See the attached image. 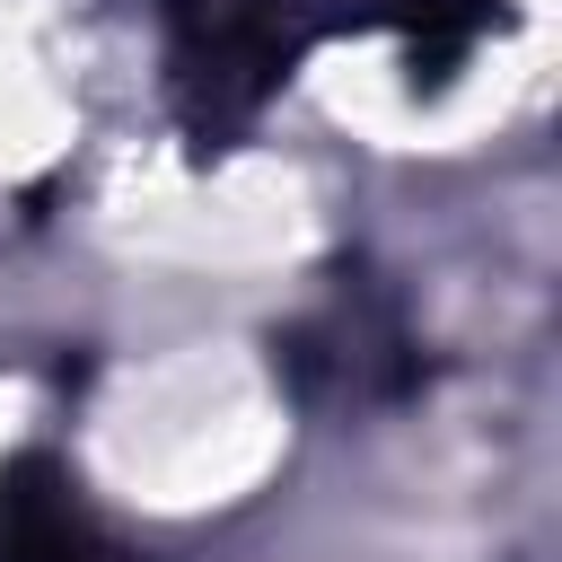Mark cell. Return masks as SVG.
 Here are the masks:
<instances>
[{"mask_svg": "<svg viewBox=\"0 0 562 562\" xmlns=\"http://www.w3.org/2000/svg\"><path fill=\"white\" fill-rule=\"evenodd\" d=\"M0 562H105V544L88 536V518L70 509V492L35 457L0 492Z\"/></svg>", "mask_w": 562, "mask_h": 562, "instance_id": "cell-1", "label": "cell"}]
</instances>
